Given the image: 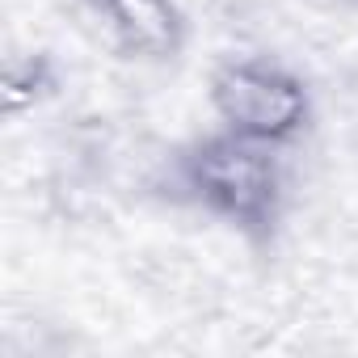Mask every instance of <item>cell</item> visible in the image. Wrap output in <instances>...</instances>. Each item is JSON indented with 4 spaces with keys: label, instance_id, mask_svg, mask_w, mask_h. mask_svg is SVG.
Here are the masks:
<instances>
[{
    "label": "cell",
    "instance_id": "cell-3",
    "mask_svg": "<svg viewBox=\"0 0 358 358\" xmlns=\"http://www.w3.org/2000/svg\"><path fill=\"white\" fill-rule=\"evenodd\" d=\"M97 38L131 64H173L190 43V17L177 0H76Z\"/></svg>",
    "mask_w": 358,
    "mask_h": 358
},
{
    "label": "cell",
    "instance_id": "cell-5",
    "mask_svg": "<svg viewBox=\"0 0 358 358\" xmlns=\"http://www.w3.org/2000/svg\"><path fill=\"white\" fill-rule=\"evenodd\" d=\"M354 5H358V0H354Z\"/></svg>",
    "mask_w": 358,
    "mask_h": 358
},
{
    "label": "cell",
    "instance_id": "cell-4",
    "mask_svg": "<svg viewBox=\"0 0 358 358\" xmlns=\"http://www.w3.org/2000/svg\"><path fill=\"white\" fill-rule=\"evenodd\" d=\"M59 93V64L51 51H22L5 59V76H0V97H5V118L17 122L47 106Z\"/></svg>",
    "mask_w": 358,
    "mask_h": 358
},
{
    "label": "cell",
    "instance_id": "cell-2",
    "mask_svg": "<svg viewBox=\"0 0 358 358\" xmlns=\"http://www.w3.org/2000/svg\"><path fill=\"white\" fill-rule=\"evenodd\" d=\"M207 101L220 127L282 152L295 148L316 122L312 85L274 55H232L215 64Z\"/></svg>",
    "mask_w": 358,
    "mask_h": 358
},
{
    "label": "cell",
    "instance_id": "cell-1",
    "mask_svg": "<svg viewBox=\"0 0 358 358\" xmlns=\"http://www.w3.org/2000/svg\"><path fill=\"white\" fill-rule=\"evenodd\" d=\"M156 190L224 224L253 249H270L278 241L291 203L282 148L245 139L228 127L173 148L156 173Z\"/></svg>",
    "mask_w": 358,
    "mask_h": 358
}]
</instances>
